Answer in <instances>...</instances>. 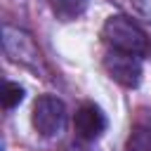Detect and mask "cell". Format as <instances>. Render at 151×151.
Segmentation results:
<instances>
[{"label":"cell","instance_id":"5b68a950","mask_svg":"<svg viewBox=\"0 0 151 151\" xmlns=\"http://www.w3.org/2000/svg\"><path fill=\"white\" fill-rule=\"evenodd\" d=\"M73 125L80 139H97L106 130V116L97 104H83L73 116Z\"/></svg>","mask_w":151,"mask_h":151},{"label":"cell","instance_id":"8992f818","mask_svg":"<svg viewBox=\"0 0 151 151\" xmlns=\"http://www.w3.org/2000/svg\"><path fill=\"white\" fill-rule=\"evenodd\" d=\"M87 2L90 0H50L54 14L64 21H71V19H78L85 9H87Z\"/></svg>","mask_w":151,"mask_h":151},{"label":"cell","instance_id":"6da1fadb","mask_svg":"<svg viewBox=\"0 0 151 151\" xmlns=\"http://www.w3.org/2000/svg\"><path fill=\"white\" fill-rule=\"evenodd\" d=\"M101 38H104L106 45H111V50L127 52V54H134V57H149L151 54V40H149V35L132 19H127L123 14L109 17L104 21Z\"/></svg>","mask_w":151,"mask_h":151},{"label":"cell","instance_id":"277c9868","mask_svg":"<svg viewBox=\"0 0 151 151\" xmlns=\"http://www.w3.org/2000/svg\"><path fill=\"white\" fill-rule=\"evenodd\" d=\"M104 68L123 87H137L142 83V64H139V57L134 54L111 50L104 57Z\"/></svg>","mask_w":151,"mask_h":151},{"label":"cell","instance_id":"7a4b0ae2","mask_svg":"<svg viewBox=\"0 0 151 151\" xmlns=\"http://www.w3.org/2000/svg\"><path fill=\"white\" fill-rule=\"evenodd\" d=\"M2 47L12 61H17L31 71H42V54L28 33H24L14 26H5L2 28Z\"/></svg>","mask_w":151,"mask_h":151},{"label":"cell","instance_id":"52a82bcc","mask_svg":"<svg viewBox=\"0 0 151 151\" xmlns=\"http://www.w3.org/2000/svg\"><path fill=\"white\" fill-rule=\"evenodd\" d=\"M127 151H151V123H139L130 139H127Z\"/></svg>","mask_w":151,"mask_h":151},{"label":"cell","instance_id":"ba28073f","mask_svg":"<svg viewBox=\"0 0 151 151\" xmlns=\"http://www.w3.org/2000/svg\"><path fill=\"white\" fill-rule=\"evenodd\" d=\"M24 99V87L19 85V83H5V87H2V106L5 109H14L19 101Z\"/></svg>","mask_w":151,"mask_h":151},{"label":"cell","instance_id":"3957f363","mask_svg":"<svg viewBox=\"0 0 151 151\" xmlns=\"http://www.w3.org/2000/svg\"><path fill=\"white\" fill-rule=\"evenodd\" d=\"M66 123V106L61 99L52 94H42L33 104V127L42 137H54L64 130Z\"/></svg>","mask_w":151,"mask_h":151}]
</instances>
